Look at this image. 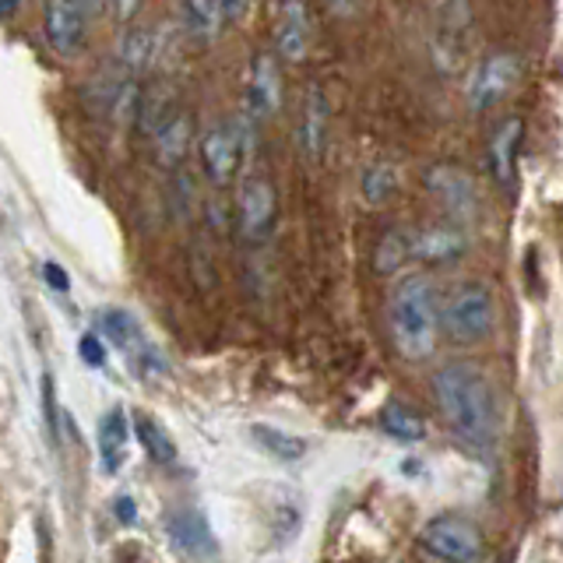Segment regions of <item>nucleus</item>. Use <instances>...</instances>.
<instances>
[{"label":"nucleus","instance_id":"obj_14","mask_svg":"<svg viewBox=\"0 0 563 563\" xmlns=\"http://www.w3.org/2000/svg\"><path fill=\"white\" fill-rule=\"evenodd\" d=\"M166 536L176 550H184L194 560H211L219 553L216 532L201 507H176L166 515Z\"/></svg>","mask_w":563,"mask_h":563},{"label":"nucleus","instance_id":"obj_31","mask_svg":"<svg viewBox=\"0 0 563 563\" xmlns=\"http://www.w3.org/2000/svg\"><path fill=\"white\" fill-rule=\"evenodd\" d=\"M137 369H141V374H148V377H158V374H166V363L152 345H141L137 349Z\"/></svg>","mask_w":563,"mask_h":563},{"label":"nucleus","instance_id":"obj_34","mask_svg":"<svg viewBox=\"0 0 563 563\" xmlns=\"http://www.w3.org/2000/svg\"><path fill=\"white\" fill-rule=\"evenodd\" d=\"M22 8H25V0H0V18H4V25H14Z\"/></svg>","mask_w":563,"mask_h":563},{"label":"nucleus","instance_id":"obj_26","mask_svg":"<svg viewBox=\"0 0 563 563\" xmlns=\"http://www.w3.org/2000/svg\"><path fill=\"white\" fill-rule=\"evenodd\" d=\"M99 334L106 342H110L113 349H141L145 342H141V328H137V321L128 313V310H120V307H106V310H99Z\"/></svg>","mask_w":563,"mask_h":563},{"label":"nucleus","instance_id":"obj_16","mask_svg":"<svg viewBox=\"0 0 563 563\" xmlns=\"http://www.w3.org/2000/svg\"><path fill=\"white\" fill-rule=\"evenodd\" d=\"M163 43H166V32L163 29L131 25V29H123V35H120L113 64L123 70V75L141 78L158 57H163Z\"/></svg>","mask_w":563,"mask_h":563},{"label":"nucleus","instance_id":"obj_1","mask_svg":"<svg viewBox=\"0 0 563 563\" xmlns=\"http://www.w3.org/2000/svg\"><path fill=\"white\" fill-rule=\"evenodd\" d=\"M433 398L451 433L472 451H489L500 433V401L497 387L479 363L454 360L433 374Z\"/></svg>","mask_w":563,"mask_h":563},{"label":"nucleus","instance_id":"obj_30","mask_svg":"<svg viewBox=\"0 0 563 563\" xmlns=\"http://www.w3.org/2000/svg\"><path fill=\"white\" fill-rule=\"evenodd\" d=\"M43 416H46L49 437L57 440V433H60V422H57V395H53V380L49 377H43Z\"/></svg>","mask_w":563,"mask_h":563},{"label":"nucleus","instance_id":"obj_19","mask_svg":"<svg viewBox=\"0 0 563 563\" xmlns=\"http://www.w3.org/2000/svg\"><path fill=\"white\" fill-rule=\"evenodd\" d=\"M190 145H194V120H190L187 110H180L163 131L152 137L155 163L163 169H180L184 158L190 155Z\"/></svg>","mask_w":563,"mask_h":563},{"label":"nucleus","instance_id":"obj_13","mask_svg":"<svg viewBox=\"0 0 563 563\" xmlns=\"http://www.w3.org/2000/svg\"><path fill=\"white\" fill-rule=\"evenodd\" d=\"M243 110L257 123L272 120L282 110V67L275 53H257L251 60V75H246V96Z\"/></svg>","mask_w":563,"mask_h":563},{"label":"nucleus","instance_id":"obj_36","mask_svg":"<svg viewBox=\"0 0 563 563\" xmlns=\"http://www.w3.org/2000/svg\"><path fill=\"white\" fill-rule=\"evenodd\" d=\"M117 518H120L123 525H131V521H134V500H131V497H120V500H117Z\"/></svg>","mask_w":563,"mask_h":563},{"label":"nucleus","instance_id":"obj_6","mask_svg":"<svg viewBox=\"0 0 563 563\" xmlns=\"http://www.w3.org/2000/svg\"><path fill=\"white\" fill-rule=\"evenodd\" d=\"M106 11V0H46L43 4V40L49 53L70 60L78 57L96 14Z\"/></svg>","mask_w":563,"mask_h":563},{"label":"nucleus","instance_id":"obj_22","mask_svg":"<svg viewBox=\"0 0 563 563\" xmlns=\"http://www.w3.org/2000/svg\"><path fill=\"white\" fill-rule=\"evenodd\" d=\"M176 113H180V110H176V96H173V88L166 81L145 85V99H141V113H137V131L155 137Z\"/></svg>","mask_w":563,"mask_h":563},{"label":"nucleus","instance_id":"obj_8","mask_svg":"<svg viewBox=\"0 0 563 563\" xmlns=\"http://www.w3.org/2000/svg\"><path fill=\"white\" fill-rule=\"evenodd\" d=\"M422 190L430 194L433 205L444 211L451 222H472L479 216L483 194L479 184L472 180V173H465L454 163H433L422 173Z\"/></svg>","mask_w":563,"mask_h":563},{"label":"nucleus","instance_id":"obj_11","mask_svg":"<svg viewBox=\"0 0 563 563\" xmlns=\"http://www.w3.org/2000/svg\"><path fill=\"white\" fill-rule=\"evenodd\" d=\"M310 11L307 0H278L275 8V29H272V43H275V57L286 64H303L310 53Z\"/></svg>","mask_w":563,"mask_h":563},{"label":"nucleus","instance_id":"obj_21","mask_svg":"<svg viewBox=\"0 0 563 563\" xmlns=\"http://www.w3.org/2000/svg\"><path fill=\"white\" fill-rule=\"evenodd\" d=\"M251 440L254 444L268 454V457H275V462H282V465H296V462H303L307 457V440L303 437H296V433H289V430H278V427H272V422H254L251 427Z\"/></svg>","mask_w":563,"mask_h":563},{"label":"nucleus","instance_id":"obj_32","mask_svg":"<svg viewBox=\"0 0 563 563\" xmlns=\"http://www.w3.org/2000/svg\"><path fill=\"white\" fill-rule=\"evenodd\" d=\"M43 278H46V286H49V289L70 292V278H67V272L60 268L57 261H46V264H43Z\"/></svg>","mask_w":563,"mask_h":563},{"label":"nucleus","instance_id":"obj_17","mask_svg":"<svg viewBox=\"0 0 563 563\" xmlns=\"http://www.w3.org/2000/svg\"><path fill=\"white\" fill-rule=\"evenodd\" d=\"M176 25H180V32L198 46L219 43L229 29L222 0H180V8H176Z\"/></svg>","mask_w":563,"mask_h":563},{"label":"nucleus","instance_id":"obj_15","mask_svg":"<svg viewBox=\"0 0 563 563\" xmlns=\"http://www.w3.org/2000/svg\"><path fill=\"white\" fill-rule=\"evenodd\" d=\"M468 254V233L462 222H433L412 233V261L419 264H454Z\"/></svg>","mask_w":563,"mask_h":563},{"label":"nucleus","instance_id":"obj_35","mask_svg":"<svg viewBox=\"0 0 563 563\" xmlns=\"http://www.w3.org/2000/svg\"><path fill=\"white\" fill-rule=\"evenodd\" d=\"M356 4H360V0H324V8H328L331 18H345V14H352V11H356Z\"/></svg>","mask_w":563,"mask_h":563},{"label":"nucleus","instance_id":"obj_9","mask_svg":"<svg viewBox=\"0 0 563 563\" xmlns=\"http://www.w3.org/2000/svg\"><path fill=\"white\" fill-rule=\"evenodd\" d=\"M278 225V194L268 176H246L236 198V229L246 243H268Z\"/></svg>","mask_w":563,"mask_h":563},{"label":"nucleus","instance_id":"obj_33","mask_svg":"<svg viewBox=\"0 0 563 563\" xmlns=\"http://www.w3.org/2000/svg\"><path fill=\"white\" fill-rule=\"evenodd\" d=\"M251 4H254V0H222V11H225V22H229V29L243 22L246 11H251Z\"/></svg>","mask_w":563,"mask_h":563},{"label":"nucleus","instance_id":"obj_2","mask_svg":"<svg viewBox=\"0 0 563 563\" xmlns=\"http://www.w3.org/2000/svg\"><path fill=\"white\" fill-rule=\"evenodd\" d=\"M444 331V307L427 275H409L391 292V342L395 352L409 363H422L437 352Z\"/></svg>","mask_w":563,"mask_h":563},{"label":"nucleus","instance_id":"obj_23","mask_svg":"<svg viewBox=\"0 0 563 563\" xmlns=\"http://www.w3.org/2000/svg\"><path fill=\"white\" fill-rule=\"evenodd\" d=\"M377 427L387 437L401 440V444H419V440L427 437V422H422V416L416 409H409L405 401H387L377 416Z\"/></svg>","mask_w":563,"mask_h":563},{"label":"nucleus","instance_id":"obj_7","mask_svg":"<svg viewBox=\"0 0 563 563\" xmlns=\"http://www.w3.org/2000/svg\"><path fill=\"white\" fill-rule=\"evenodd\" d=\"M419 545L440 563H483L486 539L462 515H433L419 528Z\"/></svg>","mask_w":563,"mask_h":563},{"label":"nucleus","instance_id":"obj_20","mask_svg":"<svg viewBox=\"0 0 563 563\" xmlns=\"http://www.w3.org/2000/svg\"><path fill=\"white\" fill-rule=\"evenodd\" d=\"M134 433V422H128L123 409H110L99 422V457H102V472L117 475L123 468V457H128V437Z\"/></svg>","mask_w":563,"mask_h":563},{"label":"nucleus","instance_id":"obj_27","mask_svg":"<svg viewBox=\"0 0 563 563\" xmlns=\"http://www.w3.org/2000/svg\"><path fill=\"white\" fill-rule=\"evenodd\" d=\"M398 190V169L387 163H369L360 176V194L369 208H380L395 198Z\"/></svg>","mask_w":563,"mask_h":563},{"label":"nucleus","instance_id":"obj_24","mask_svg":"<svg viewBox=\"0 0 563 563\" xmlns=\"http://www.w3.org/2000/svg\"><path fill=\"white\" fill-rule=\"evenodd\" d=\"M134 437L141 440V448L152 457L155 465H173L176 462V444L173 437L163 430V422L148 412H134Z\"/></svg>","mask_w":563,"mask_h":563},{"label":"nucleus","instance_id":"obj_12","mask_svg":"<svg viewBox=\"0 0 563 563\" xmlns=\"http://www.w3.org/2000/svg\"><path fill=\"white\" fill-rule=\"evenodd\" d=\"M328 128H331V102L321 85H310L296 117V152L303 163H321V155L328 148Z\"/></svg>","mask_w":563,"mask_h":563},{"label":"nucleus","instance_id":"obj_5","mask_svg":"<svg viewBox=\"0 0 563 563\" xmlns=\"http://www.w3.org/2000/svg\"><path fill=\"white\" fill-rule=\"evenodd\" d=\"M521 81V57L510 49H493L468 67L465 78V106L468 113H489L500 106Z\"/></svg>","mask_w":563,"mask_h":563},{"label":"nucleus","instance_id":"obj_4","mask_svg":"<svg viewBox=\"0 0 563 563\" xmlns=\"http://www.w3.org/2000/svg\"><path fill=\"white\" fill-rule=\"evenodd\" d=\"M497 328V299L486 282H462L444 299V334L457 345H479Z\"/></svg>","mask_w":563,"mask_h":563},{"label":"nucleus","instance_id":"obj_25","mask_svg":"<svg viewBox=\"0 0 563 563\" xmlns=\"http://www.w3.org/2000/svg\"><path fill=\"white\" fill-rule=\"evenodd\" d=\"M409 261H412V233H405V229H387L374 246V272L395 275Z\"/></svg>","mask_w":563,"mask_h":563},{"label":"nucleus","instance_id":"obj_18","mask_svg":"<svg viewBox=\"0 0 563 563\" xmlns=\"http://www.w3.org/2000/svg\"><path fill=\"white\" fill-rule=\"evenodd\" d=\"M521 141H525V120H521V117H507V120H500V128L493 131V137H489L486 163H489V176H493V180H497L500 187H510V184H515Z\"/></svg>","mask_w":563,"mask_h":563},{"label":"nucleus","instance_id":"obj_3","mask_svg":"<svg viewBox=\"0 0 563 563\" xmlns=\"http://www.w3.org/2000/svg\"><path fill=\"white\" fill-rule=\"evenodd\" d=\"M475 43V0H437L430 18V64L437 75H457Z\"/></svg>","mask_w":563,"mask_h":563},{"label":"nucleus","instance_id":"obj_28","mask_svg":"<svg viewBox=\"0 0 563 563\" xmlns=\"http://www.w3.org/2000/svg\"><path fill=\"white\" fill-rule=\"evenodd\" d=\"M78 356L88 366H102L106 363V345H102L99 334H81V339H78Z\"/></svg>","mask_w":563,"mask_h":563},{"label":"nucleus","instance_id":"obj_10","mask_svg":"<svg viewBox=\"0 0 563 563\" xmlns=\"http://www.w3.org/2000/svg\"><path fill=\"white\" fill-rule=\"evenodd\" d=\"M198 155L201 169L216 187L233 184V176L240 173V163L246 155V145L236 131L233 120H211L208 128L198 134Z\"/></svg>","mask_w":563,"mask_h":563},{"label":"nucleus","instance_id":"obj_29","mask_svg":"<svg viewBox=\"0 0 563 563\" xmlns=\"http://www.w3.org/2000/svg\"><path fill=\"white\" fill-rule=\"evenodd\" d=\"M141 4H145V0H106V14H110L117 25L131 29V22H134V14L141 11Z\"/></svg>","mask_w":563,"mask_h":563}]
</instances>
